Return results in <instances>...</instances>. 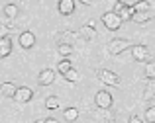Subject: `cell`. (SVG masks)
Instances as JSON below:
<instances>
[{"mask_svg": "<svg viewBox=\"0 0 155 123\" xmlns=\"http://www.w3.org/2000/svg\"><path fill=\"white\" fill-rule=\"evenodd\" d=\"M12 53V39L10 35H0V59H6Z\"/></svg>", "mask_w": 155, "mask_h": 123, "instance_id": "8", "label": "cell"}, {"mask_svg": "<svg viewBox=\"0 0 155 123\" xmlns=\"http://www.w3.org/2000/svg\"><path fill=\"white\" fill-rule=\"evenodd\" d=\"M128 123H143V119H141V117H137V115H132Z\"/></svg>", "mask_w": 155, "mask_h": 123, "instance_id": "26", "label": "cell"}, {"mask_svg": "<svg viewBox=\"0 0 155 123\" xmlns=\"http://www.w3.org/2000/svg\"><path fill=\"white\" fill-rule=\"evenodd\" d=\"M98 80L104 82V84H108V86H118L120 84V76H118L116 72L108 71V68H100L98 71Z\"/></svg>", "mask_w": 155, "mask_h": 123, "instance_id": "4", "label": "cell"}, {"mask_svg": "<svg viewBox=\"0 0 155 123\" xmlns=\"http://www.w3.org/2000/svg\"><path fill=\"white\" fill-rule=\"evenodd\" d=\"M79 2H81V4H84V6H91L92 0H79Z\"/></svg>", "mask_w": 155, "mask_h": 123, "instance_id": "27", "label": "cell"}, {"mask_svg": "<svg viewBox=\"0 0 155 123\" xmlns=\"http://www.w3.org/2000/svg\"><path fill=\"white\" fill-rule=\"evenodd\" d=\"M118 16L122 18V22H128V20L134 18V14H136V10H134V6H122L120 10L116 12Z\"/></svg>", "mask_w": 155, "mask_h": 123, "instance_id": "13", "label": "cell"}, {"mask_svg": "<svg viewBox=\"0 0 155 123\" xmlns=\"http://www.w3.org/2000/svg\"><path fill=\"white\" fill-rule=\"evenodd\" d=\"M45 123H59V121H57V119H53V117H51V119H45Z\"/></svg>", "mask_w": 155, "mask_h": 123, "instance_id": "28", "label": "cell"}, {"mask_svg": "<svg viewBox=\"0 0 155 123\" xmlns=\"http://www.w3.org/2000/svg\"><path fill=\"white\" fill-rule=\"evenodd\" d=\"M71 68H73V65H71V61H67V57H65V59L61 61L59 65H57V71H59L61 74H65V72H67V71H71Z\"/></svg>", "mask_w": 155, "mask_h": 123, "instance_id": "19", "label": "cell"}, {"mask_svg": "<svg viewBox=\"0 0 155 123\" xmlns=\"http://www.w3.org/2000/svg\"><path fill=\"white\" fill-rule=\"evenodd\" d=\"M31 98H34V90L28 88V86H20L14 94V100L18 102V104H28Z\"/></svg>", "mask_w": 155, "mask_h": 123, "instance_id": "5", "label": "cell"}, {"mask_svg": "<svg viewBox=\"0 0 155 123\" xmlns=\"http://www.w3.org/2000/svg\"><path fill=\"white\" fill-rule=\"evenodd\" d=\"M63 115H65L67 121H77V117H79V109H77V108H67L63 112Z\"/></svg>", "mask_w": 155, "mask_h": 123, "instance_id": "16", "label": "cell"}, {"mask_svg": "<svg viewBox=\"0 0 155 123\" xmlns=\"http://www.w3.org/2000/svg\"><path fill=\"white\" fill-rule=\"evenodd\" d=\"M130 47H132V43L128 39H112L108 43V53L110 55H120V53H124Z\"/></svg>", "mask_w": 155, "mask_h": 123, "instance_id": "3", "label": "cell"}, {"mask_svg": "<svg viewBox=\"0 0 155 123\" xmlns=\"http://www.w3.org/2000/svg\"><path fill=\"white\" fill-rule=\"evenodd\" d=\"M63 76H65V80H67V82H77V80L81 78V76H79V72H77L75 68H71V71H67V72H65Z\"/></svg>", "mask_w": 155, "mask_h": 123, "instance_id": "21", "label": "cell"}, {"mask_svg": "<svg viewBox=\"0 0 155 123\" xmlns=\"http://www.w3.org/2000/svg\"><path fill=\"white\" fill-rule=\"evenodd\" d=\"M132 57L136 61H141V63H147L149 61V49L145 47V45H134L132 47Z\"/></svg>", "mask_w": 155, "mask_h": 123, "instance_id": "6", "label": "cell"}, {"mask_svg": "<svg viewBox=\"0 0 155 123\" xmlns=\"http://www.w3.org/2000/svg\"><path fill=\"white\" fill-rule=\"evenodd\" d=\"M102 24H104L106 30L116 31V30H120V26H122V18L116 12H106V14H102Z\"/></svg>", "mask_w": 155, "mask_h": 123, "instance_id": "1", "label": "cell"}, {"mask_svg": "<svg viewBox=\"0 0 155 123\" xmlns=\"http://www.w3.org/2000/svg\"><path fill=\"white\" fill-rule=\"evenodd\" d=\"M45 108H47V109H57V108H59V98L49 96V98L45 100Z\"/></svg>", "mask_w": 155, "mask_h": 123, "instance_id": "22", "label": "cell"}, {"mask_svg": "<svg viewBox=\"0 0 155 123\" xmlns=\"http://www.w3.org/2000/svg\"><path fill=\"white\" fill-rule=\"evenodd\" d=\"M118 2H122L124 6H136V2H137V0H118Z\"/></svg>", "mask_w": 155, "mask_h": 123, "instance_id": "25", "label": "cell"}, {"mask_svg": "<svg viewBox=\"0 0 155 123\" xmlns=\"http://www.w3.org/2000/svg\"><path fill=\"white\" fill-rule=\"evenodd\" d=\"M145 121L147 123H155V106L145 109Z\"/></svg>", "mask_w": 155, "mask_h": 123, "instance_id": "23", "label": "cell"}, {"mask_svg": "<svg viewBox=\"0 0 155 123\" xmlns=\"http://www.w3.org/2000/svg\"><path fill=\"white\" fill-rule=\"evenodd\" d=\"M151 18H153V14H151V12H136L132 20H134L136 24H147Z\"/></svg>", "mask_w": 155, "mask_h": 123, "instance_id": "14", "label": "cell"}, {"mask_svg": "<svg viewBox=\"0 0 155 123\" xmlns=\"http://www.w3.org/2000/svg\"><path fill=\"white\" fill-rule=\"evenodd\" d=\"M79 37H83L84 41H92V39L96 37V30H94L92 26H88V24H87V26H83V27L79 30Z\"/></svg>", "mask_w": 155, "mask_h": 123, "instance_id": "11", "label": "cell"}, {"mask_svg": "<svg viewBox=\"0 0 155 123\" xmlns=\"http://www.w3.org/2000/svg\"><path fill=\"white\" fill-rule=\"evenodd\" d=\"M53 80H55V71H51V68L41 71V72H39V76H38V82L41 86H49V84H53Z\"/></svg>", "mask_w": 155, "mask_h": 123, "instance_id": "10", "label": "cell"}, {"mask_svg": "<svg viewBox=\"0 0 155 123\" xmlns=\"http://www.w3.org/2000/svg\"><path fill=\"white\" fill-rule=\"evenodd\" d=\"M34 123H45V119H35Z\"/></svg>", "mask_w": 155, "mask_h": 123, "instance_id": "29", "label": "cell"}, {"mask_svg": "<svg viewBox=\"0 0 155 123\" xmlns=\"http://www.w3.org/2000/svg\"><path fill=\"white\" fill-rule=\"evenodd\" d=\"M94 104H96V108H100V109H110L112 104H114V98H112V94L106 92V90H98L96 96H94Z\"/></svg>", "mask_w": 155, "mask_h": 123, "instance_id": "2", "label": "cell"}, {"mask_svg": "<svg viewBox=\"0 0 155 123\" xmlns=\"http://www.w3.org/2000/svg\"><path fill=\"white\" fill-rule=\"evenodd\" d=\"M151 98H155V86H147L143 94V100H151Z\"/></svg>", "mask_w": 155, "mask_h": 123, "instance_id": "24", "label": "cell"}, {"mask_svg": "<svg viewBox=\"0 0 155 123\" xmlns=\"http://www.w3.org/2000/svg\"><path fill=\"white\" fill-rule=\"evenodd\" d=\"M57 10H59V14H63V16H71L73 12H75V0H59Z\"/></svg>", "mask_w": 155, "mask_h": 123, "instance_id": "9", "label": "cell"}, {"mask_svg": "<svg viewBox=\"0 0 155 123\" xmlns=\"http://www.w3.org/2000/svg\"><path fill=\"white\" fill-rule=\"evenodd\" d=\"M4 16L10 18V20L18 18V6H16V4H6V6H4Z\"/></svg>", "mask_w": 155, "mask_h": 123, "instance_id": "15", "label": "cell"}, {"mask_svg": "<svg viewBox=\"0 0 155 123\" xmlns=\"http://www.w3.org/2000/svg\"><path fill=\"white\" fill-rule=\"evenodd\" d=\"M134 10L136 12H149V2L147 0H137L136 6H134Z\"/></svg>", "mask_w": 155, "mask_h": 123, "instance_id": "20", "label": "cell"}, {"mask_svg": "<svg viewBox=\"0 0 155 123\" xmlns=\"http://www.w3.org/2000/svg\"><path fill=\"white\" fill-rule=\"evenodd\" d=\"M18 41H20V47L31 49L35 45V35L31 33V31H22V33H20V37H18Z\"/></svg>", "mask_w": 155, "mask_h": 123, "instance_id": "7", "label": "cell"}, {"mask_svg": "<svg viewBox=\"0 0 155 123\" xmlns=\"http://www.w3.org/2000/svg\"><path fill=\"white\" fill-rule=\"evenodd\" d=\"M16 84L14 82H2L0 84V94H2L4 98H14V94H16Z\"/></svg>", "mask_w": 155, "mask_h": 123, "instance_id": "12", "label": "cell"}, {"mask_svg": "<svg viewBox=\"0 0 155 123\" xmlns=\"http://www.w3.org/2000/svg\"><path fill=\"white\" fill-rule=\"evenodd\" d=\"M145 76H147V80H155V63L153 61L145 63Z\"/></svg>", "mask_w": 155, "mask_h": 123, "instance_id": "18", "label": "cell"}, {"mask_svg": "<svg viewBox=\"0 0 155 123\" xmlns=\"http://www.w3.org/2000/svg\"><path fill=\"white\" fill-rule=\"evenodd\" d=\"M57 51H59L61 57H69V55L73 53V45H71V43H59Z\"/></svg>", "mask_w": 155, "mask_h": 123, "instance_id": "17", "label": "cell"}]
</instances>
